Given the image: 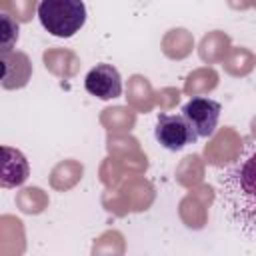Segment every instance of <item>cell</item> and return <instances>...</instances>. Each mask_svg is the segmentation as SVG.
Masks as SVG:
<instances>
[{
    "instance_id": "cell-1",
    "label": "cell",
    "mask_w": 256,
    "mask_h": 256,
    "mask_svg": "<svg viewBox=\"0 0 256 256\" xmlns=\"http://www.w3.org/2000/svg\"><path fill=\"white\" fill-rule=\"evenodd\" d=\"M38 18L46 32L58 38L74 36L86 22V6L82 0H42Z\"/></svg>"
},
{
    "instance_id": "cell-2",
    "label": "cell",
    "mask_w": 256,
    "mask_h": 256,
    "mask_svg": "<svg viewBox=\"0 0 256 256\" xmlns=\"http://www.w3.org/2000/svg\"><path fill=\"white\" fill-rule=\"evenodd\" d=\"M154 136L160 146L172 152L182 150L184 146L194 144L198 140V134L182 114H160L154 128Z\"/></svg>"
},
{
    "instance_id": "cell-3",
    "label": "cell",
    "mask_w": 256,
    "mask_h": 256,
    "mask_svg": "<svg viewBox=\"0 0 256 256\" xmlns=\"http://www.w3.org/2000/svg\"><path fill=\"white\" fill-rule=\"evenodd\" d=\"M220 112H222V106L216 100H210L204 96H196L182 106V116L190 122L198 138H208L214 134Z\"/></svg>"
},
{
    "instance_id": "cell-4",
    "label": "cell",
    "mask_w": 256,
    "mask_h": 256,
    "mask_svg": "<svg viewBox=\"0 0 256 256\" xmlns=\"http://www.w3.org/2000/svg\"><path fill=\"white\" fill-rule=\"evenodd\" d=\"M84 86L88 94L100 100H112L122 94V78L112 64H96L86 74Z\"/></svg>"
},
{
    "instance_id": "cell-5",
    "label": "cell",
    "mask_w": 256,
    "mask_h": 256,
    "mask_svg": "<svg viewBox=\"0 0 256 256\" xmlns=\"http://www.w3.org/2000/svg\"><path fill=\"white\" fill-rule=\"evenodd\" d=\"M32 76L30 58L24 52L0 50V84L8 90L22 88Z\"/></svg>"
},
{
    "instance_id": "cell-6",
    "label": "cell",
    "mask_w": 256,
    "mask_h": 256,
    "mask_svg": "<svg viewBox=\"0 0 256 256\" xmlns=\"http://www.w3.org/2000/svg\"><path fill=\"white\" fill-rule=\"evenodd\" d=\"M30 176L26 156L12 146H0V188L22 186Z\"/></svg>"
},
{
    "instance_id": "cell-7",
    "label": "cell",
    "mask_w": 256,
    "mask_h": 256,
    "mask_svg": "<svg viewBox=\"0 0 256 256\" xmlns=\"http://www.w3.org/2000/svg\"><path fill=\"white\" fill-rule=\"evenodd\" d=\"M20 24L14 16L0 12V50H12L18 42Z\"/></svg>"
}]
</instances>
